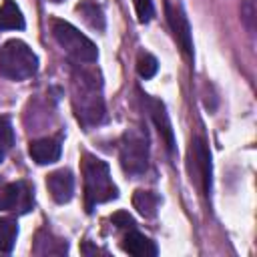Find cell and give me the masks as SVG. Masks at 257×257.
<instances>
[{
    "mask_svg": "<svg viewBox=\"0 0 257 257\" xmlns=\"http://www.w3.org/2000/svg\"><path fill=\"white\" fill-rule=\"evenodd\" d=\"M54 2H58V0H54Z\"/></svg>",
    "mask_w": 257,
    "mask_h": 257,
    "instance_id": "7402d4cb",
    "label": "cell"
},
{
    "mask_svg": "<svg viewBox=\"0 0 257 257\" xmlns=\"http://www.w3.org/2000/svg\"><path fill=\"white\" fill-rule=\"evenodd\" d=\"M76 12L80 14V18L92 28V30H98L102 32L106 22H104V12L100 8V4H96L94 0H80L76 4Z\"/></svg>",
    "mask_w": 257,
    "mask_h": 257,
    "instance_id": "4fadbf2b",
    "label": "cell"
},
{
    "mask_svg": "<svg viewBox=\"0 0 257 257\" xmlns=\"http://www.w3.org/2000/svg\"><path fill=\"white\" fill-rule=\"evenodd\" d=\"M82 183H84V207L88 213L98 203H106L118 197V191L110 179L108 165L102 159L88 153L82 155Z\"/></svg>",
    "mask_w": 257,
    "mask_h": 257,
    "instance_id": "6da1fadb",
    "label": "cell"
},
{
    "mask_svg": "<svg viewBox=\"0 0 257 257\" xmlns=\"http://www.w3.org/2000/svg\"><path fill=\"white\" fill-rule=\"evenodd\" d=\"M120 167L128 175H143L149 165V141L139 128H128L120 139Z\"/></svg>",
    "mask_w": 257,
    "mask_h": 257,
    "instance_id": "277c9868",
    "label": "cell"
},
{
    "mask_svg": "<svg viewBox=\"0 0 257 257\" xmlns=\"http://www.w3.org/2000/svg\"><path fill=\"white\" fill-rule=\"evenodd\" d=\"M28 155L38 165H52L60 157V143L56 139H36L28 145Z\"/></svg>",
    "mask_w": 257,
    "mask_h": 257,
    "instance_id": "30bf717a",
    "label": "cell"
},
{
    "mask_svg": "<svg viewBox=\"0 0 257 257\" xmlns=\"http://www.w3.org/2000/svg\"><path fill=\"white\" fill-rule=\"evenodd\" d=\"M52 36L58 46L78 62H94L98 56L94 42L66 20H52Z\"/></svg>",
    "mask_w": 257,
    "mask_h": 257,
    "instance_id": "3957f363",
    "label": "cell"
},
{
    "mask_svg": "<svg viewBox=\"0 0 257 257\" xmlns=\"http://www.w3.org/2000/svg\"><path fill=\"white\" fill-rule=\"evenodd\" d=\"M120 245L128 255H135V257H155L159 253L157 245L149 237H145V235H141V233H137L133 229L122 237Z\"/></svg>",
    "mask_w": 257,
    "mask_h": 257,
    "instance_id": "8fae6325",
    "label": "cell"
},
{
    "mask_svg": "<svg viewBox=\"0 0 257 257\" xmlns=\"http://www.w3.org/2000/svg\"><path fill=\"white\" fill-rule=\"evenodd\" d=\"M18 235V225L10 217H0V253H10Z\"/></svg>",
    "mask_w": 257,
    "mask_h": 257,
    "instance_id": "2e32d148",
    "label": "cell"
},
{
    "mask_svg": "<svg viewBox=\"0 0 257 257\" xmlns=\"http://www.w3.org/2000/svg\"><path fill=\"white\" fill-rule=\"evenodd\" d=\"M112 225H116L118 229H133L135 227V219L126 213V211H116L112 217H110Z\"/></svg>",
    "mask_w": 257,
    "mask_h": 257,
    "instance_id": "ffe728a7",
    "label": "cell"
},
{
    "mask_svg": "<svg viewBox=\"0 0 257 257\" xmlns=\"http://www.w3.org/2000/svg\"><path fill=\"white\" fill-rule=\"evenodd\" d=\"M159 205H161V199L157 193L153 191H135L133 193V207L143 215V217H155L157 211H159Z\"/></svg>",
    "mask_w": 257,
    "mask_h": 257,
    "instance_id": "5bb4252c",
    "label": "cell"
},
{
    "mask_svg": "<svg viewBox=\"0 0 257 257\" xmlns=\"http://www.w3.org/2000/svg\"><path fill=\"white\" fill-rule=\"evenodd\" d=\"M24 16L12 0H4L0 6V30H22Z\"/></svg>",
    "mask_w": 257,
    "mask_h": 257,
    "instance_id": "9a60e30c",
    "label": "cell"
},
{
    "mask_svg": "<svg viewBox=\"0 0 257 257\" xmlns=\"http://www.w3.org/2000/svg\"><path fill=\"white\" fill-rule=\"evenodd\" d=\"M8 203H10V183H6L0 177V211H8Z\"/></svg>",
    "mask_w": 257,
    "mask_h": 257,
    "instance_id": "44dd1931",
    "label": "cell"
},
{
    "mask_svg": "<svg viewBox=\"0 0 257 257\" xmlns=\"http://www.w3.org/2000/svg\"><path fill=\"white\" fill-rule=\"evenodd\" d=\"M32 187L26 181H16L10 183V203H8V211L14 213H28L32 209Z\"/></svg>",
    "mask_w": 257,
    "mask_h": 257,
    "instance_id": "7c38bea8",
    "label": "cell"
},
{
    "mask_svg": "<svg viewBox=\"0 0 257 257\" xmlns=\"http://www.w3.org/2000/svg\"><path fill=\"white\" fill-rule=\"evenodd\" d=\"M46 187H48L50 197L56 203L64 205L74 195V177L68 169H58V171H54L46 177Z\"/></svg>",
    "mask_w": 257,
    "mask_h": 257,
    "instance_id": "ba28073f",
    "label": "cell"
},
{
    "mask_svg": "<svg viewBox=\"0 0 257 257\" xmlns=\"http://www.w3.org/2000/svg\"><path fill=\"white\" fill-rule=\"evenodd\" d=\"M159 70V62L153 54L149 52H141L137 56V72L143 76V78H153Z\"/></svg>",
    "mask_w": 257,
    "mask_h": 257,
    "instance_id": "ac0fdd59",
    "label": "cell"
},
{
    "mask_svg": "<svg viewBox=\"0 0 257 257\" xmlns=\"http://www.w3.org/2000/svg\"><path fill=\"white\" fill-rule=\"evenodd\" d=\"M149 102V112H151V118L161 135V139L165 141L167 149L173 151L175 149V137H173V128H171V120H169V114L165 110V104L157 98H147Z\"/></svg>",
    "mask_w": 257,
    "mask_h": 257,
    "instance_id": "9c48e42d",
    "label": "cell"
},
{
    "mask_svg": "<svg viewBox=\"0 0 257 257\" xmlns=\"http://www.w3.org/2000/svg\"><path fill=\"white\" fill-rule=\"evenodd\" d=\"M74 108H76V116L82 124H98L102 114H104V106H102V98L96 92L94 84H88L86 80H80V90H74Z\"/></svg>",
    "mask_w": 257,
    "mask_h": 257,
    "instance_id": "8992f818",
    "label": "cell"
},
{
    "mask_svg": "<svg viewBox=\"0 0 257 257\" xmlns=\"http://www.w3.org/2000/svg\"><path fill=\"white\" fill-rule=\"evenodd\" d=\"M189 175L201 193H211V153L203 139H193L189 147Z\"/></svg>",
    "mask_w": 257,
    "mask_h": 257,
    "instance_id": "5b68a950",
    "label": "cell"
},
{
    "mask_svg": "<svg viewBox=\"0 0 257 257\" xmlns=\"http://www.w3.org/2000/svg\"><path fill=\"white\" fill-rule=\"evenodd\" d=\"M36 70H38V56L34 54V50L26 42L12 38V40L2 44V48H0V74L4 78L24 80V78H30L32 74H36Z\"/></svg>",
    "mask_w": 257,
    "mask_h": 257,
    "instance_id": "7a4b0ae2",
    "label": "cell"
},
{
    "mask_svg": "<svg viewBox=\"0 0 257 257\" xmlns=\"http://www.w3.org/2000/svg\"><path fill=\"white\" fill-rule=\"evenodd\" d=\"M14 145V128H12V122L6 114L0 116V163L4 161V157L10 153Z\"/></svg>",
    "mask_w": 257,
    "mask_h": 257,
    "instance_id": "e0dca14e",
    "label": "cell"
},
{
    "mask_svg": "<svg viewBox=\"0 0 257 257\" xmlns=\"http://www.w3.org/2000/svg\"><path fill=\"white\" fill-rule=\"evenodd\" d=\"M165 14H167V20H169V26H171V32H173L177 44L181 46V50L187 56H193V34H191V26H189V20H187L185 12L167 2L165 4Z\"/></svg>",
    "mask_w": 257,
    "mask_h": 257,
    "instance_id": "52a82bcc",
    "label": "cell"
},
{
    "mask_svg": "<svg viewBox=\"0 0 257 257\" xmlns=\"http://www.w3.org/2000/svg\"><path fill=\"white\" fill-rule=\"evenodd\" d=\"M133 4H135V12H137L139 22L147 24V22L153 18V14H155L153 2H151V0H133Z\"/></svg>",
    "mask_w": 257,
    "mask_h": 257,
    "instance_id": "d6986e66",
    "label": "cell"
}]
</instances>
